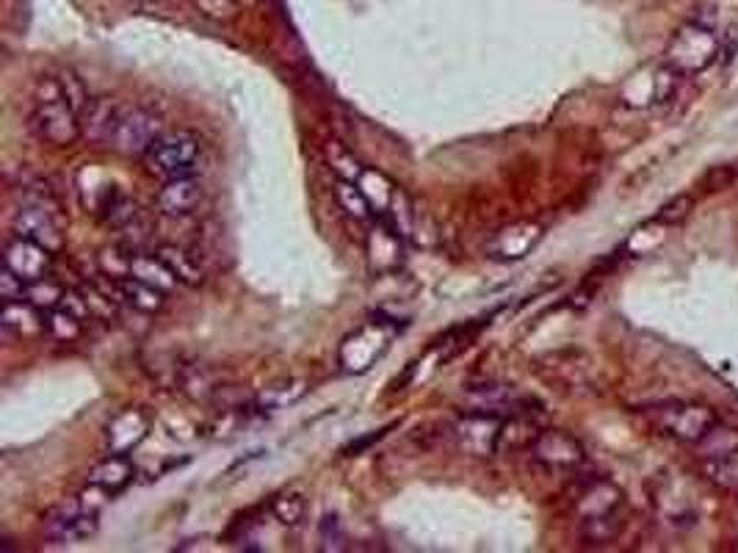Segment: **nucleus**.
Here are the masks:
<instances>
[{
  "instance_id": "nucleus-32",
  "label": "nucleus",
  "mask_w": 738,
  "mask_h": 553,
  "mask_svg": "<svg viewBox=\"0 0 738 553\" xmlns=\"http://www.w3.org/2000/svg\"><path fill=\"white\" fill-rule=\"evenodd\" d=\"M58 84H62V91H64V100H67L69 106H73L75 111H78V117H80V111L86 109V106H89V91H86V86H84V80L78 78V73H75V69H64V73H58Z\"/></svg>"
},
{
  "instance_id": "nucleus-6",
  "label": "nucleus",
  "mask_w": 738,
  "mask_h": 553,
  "mask_svg": "<svg viewBox=\"0 0 738 553\" xmlns=\"http://www.w3.org/2000/svg\"><path fill=\"white\" fill-rule=\"evenodd\" d=\"M161 136H164V125H161L158 114H153L150 109H142V106H125L122 120L120 125H117L114 136H111L109 147L128 155V158H144L147 150L153 147Z\"/></svg>"
},
{
  "instance_id": "nucleus-23",
  "label": "nucleus",
  "mask_w": 738,
  "mask_h": 553,
  "mask_svg": "<svg viewBox=\"0 0 738 553\" xmlns=\"http://www.w3.org/2000/svg\"><path fill=\"white\" fill-rule=\"evenodd\" d=\"M694 449H697V456L703 460V463H711V460H722V456L736 454V451H738V429L716 421L714 429H711V432L705 434V438L700 440Z\"/></svg>"
},
{
  "instance_id": "nucleus-12",
  "label": "nucleus",
  "mask_w": 738,
  "mask_h": 553,
  "mask_svg": "<svg viewBox=\"0 0 738 553\" xmlns=\"http://www.w3.org/2000/svg\"><path fill=\"white\" fill-rule=\"evenodd\" d=\"M150 429H153V421L147 412L142 407H128L106 423V449L109 454H131L144 443Z\"/></svg>"
},
{
  "instance_id": "nucleus-3",
  "label": "nucleus",
  "mask_w": 738,
  "mask_h": 553,
  "mask_svg": "<svg viewBox=\"0 0 738 553\" xmlns=\"http://www.w3.org/2000/svg\"><path fill=\"white\" fill-rule=\"evenodd\" d=\"M202 147L191 131L164 133L144 155V166L158 180H175V177L194 175Z\"/></svg>"
},
{
  "instance_id": "nucleus-13",
  "label": "nucleus",
  "mask_w": 738,
  "mask_h": 553,
  "mask_svg": "<svg viewBox=\"0 0 738 553\" xmlns=\"http://www.w3.org/2000/svg\"><path fill=\"white\" fill-rule=\"evenodd\" d=\"M387 341H390V335L382 330V324L363 327V330H357L352 338H346V343H343L341 365L346 372L354 374L368 372L371 365H374V360H379L382 352L387 349Z\"/></svg>"
},
{
  "instance_id": "nucleus-34",
  "label": "nucleus",
  "mask_w": 738,
  "mask_h": 553,
  "mask_svg": "<svg viewBox=\"0 0 738 553\" xmlns=\"http://www.w3.org/2000/svg\"><path fill=\"white\" fill-rule=\"evenodd\" d=\"M191 3L202 18L217 20V23H230L241 12L239 0H191Z\"/></svg>"
},
{
  "instance_id": "nucleus-11",
  "label": "nucleus",
  "mask_w": 738,
  "mask_h": 553,
  "mask_svg": "<svg viewBox=\"0 0 738 553\" xmlns=\"http://www.w3.org/2000/svg\"><path fill=\"white\" fill-rule=\"evenodd\" d=\"M97 529H100L97 509L84 507L80 501L62 504L45 518L47 537L56 542H84L95 537Z\"/></svg>"
},
{
  "instance_id": "nucleus-30",
  "label": "nucleus",
  "mask_w": 738,
  "mask_h": 553,
  "mask_svg": "<svg viewBox=\"0 0 738 553\" xmlns=\"http://www.w3.org/2000/svg\"><path fill=\"white\" fill-rule=\"evenodd\" d=\"M272 512L279 523L294 529V526H299L301 518H305V498H301L299 493H283V496L274 498Z\"/></svg>"
},
{
  "instance_id": "nucleus-4",
  "label": "nucleus",
  "mask_w": 738,
  "mask_h": 553,
  "mask_svg": "<svg viewBox=\"0 0 738 553\" xmlns=\"http://www.w3.org/2000/svg\"><path fill=\"white\" fill-rule=\"evenodd\" d=\"M650 418H653V423L667 438L678 440L683 445H697L716 423L714 410L705 405H694V401H675V405L656 407Z\"/></svg>"
},
{
  "instance_id": "nucleus-18",
  "label": "nucleus",
  "mask_w": 738,
  "mask_h": 553,
  "mask_svg": "<svg viewBox=\"0 0 738 553\" xmlns=\"http://www.w3.org/2000/svg\"><path fill=\"white\" fill-rule=\"evenodd\" d=\"M540 239H542L540 224L531 222L511 224V228L498 230V235H495L493 241V255L500 257V261H520V257H526L531 250H535Z\"/></svg>"
},
{
  "instance_id": "nucleus-27",
  "label": "nucleus",
  "mask_w": 738,
  "mask_h": 553,
  "mask_svg": "<svg viewBox=\"0 0 738 553\" xmlns=\"http://www.w3.org/2000/svg\"><path fill=\"white\" fill-rule=\"evenodd\" d=\"M705 476L714 487L727 493H736L738 496V451L730 456H722V460H711V463H703Z\"/></svg>"
},
{
  "instance_id": "nucleus-16",
  "label": "nucleus",
  "mask_w": 738,
  "mask_h": 553,
  "mask_svg": "<svg viewBox=\"0 0 738 553\" xmlns=\"http://www.w3.org/2000/svg\"><path fill=\"white\" fill-rule=\"evenodd\" d=\"M202 197V183L197 177H175V180H164V186H161L158 208L166 217H188V213L197 211Z\"/></svg>"
},
{
  "instance_id": "nucleus-35",
  "label": "nucleus",
  "mask_w": 738,
  "mask_h": 553,
  "mask_svg": "<svg viewBox=\"0 0 738 553\" xmlns=\"http://www.w3.org/2000/svg\"><path fill=\"white\" fill-rule=\"evenodd\" d=\"M29 286H31V283H25L23 277H18V274L9 272V268L3 266V272H0V297H3V302L25 299V294H29Z\"/></svg>"
},
{
  "instance_id": "nucleus-1",
  "label": "nucleus",
  "mask_w": 738,
  "mask_h": 553,
  "mask_svg": "<svg viewBox=\"0 0 738 553\" xmlns=\"http://www.w3.org/2000/svg\"><path fill=\"white\" fill-rule=\"evenodd\" d=\"M575 509H579L581 518V540H586L590 545H606V542L617 540L625 526L623 490L606 479L586 485L581 490Z\"/></svg>"
},
{
  "instance_id": "nucleus-31",
  "label": "nucleus",
  "mask_w": 738,
  "mask_h": 553,
  "mask_svg": "<svg viewBox=\"0 0 738 553\" xmlns=\"http://www.w3.org/2000/svg\"><path fill=\"white\" fill-rule=\"evenodd\" d=\"M692 208H694L692 195H678V197H672L670 202H664V206L659 208V213L653 217V222L661 224V228H675V224H681L683 219L692 213Z\"/></svg>"
},
{
  "instance_id": "nucleus-29",
  "label": "nucleus",
  "mask_w": 738,
  "mask_h": 553,
  "mask_svg": "<svg viewBox=\"0 0 738 553\" xmlns=\"http://www.w3.org/2000/svg\"><path fill=\"white\" fill-rule=\"evenodd\" d=\"M64 291H67V288H62L58 283H53L51 277H42V280L31 283L25 299H29L34 308H40L42 313H47V310H56L58 305H62Z\"/></svg>"
},
{
  "instance_id": "nucleus-17",
  "label": "nucleus",
  "mask_w": 738,
  "mask_h": 553,
  "mask_svg": "<svg viewBox=\"0 0 738 553\" xmlns=\"http://www.w3.org/2000/svg\"><path fill=\"white\" fill-rule=\"evenodd\" d=\"M133 479H136V465L128 454H109L89 471V485L106 496H120L128 485H133Z\"/></svg>"
},
{
  "instance_id": "nucleus-33",
  "label": "nucleus",
  "mask_w": 738,
  "mask_h": 553,
  "mask_svg": "<svg viewBox=\"0 0 738 553\" xmlns=\"http://www.w3.org/2000/svg\"><path fill=\"white\" fill-rule=\"evenodd\" d=\"M390 228L396 230L398 235H404L407 239L409 230H412V222H415V213H412V202L407 200V195L404 191H393L390 197Z\"/></svg>"
},
{
  "instance_id": "nucleus-9",
  "label": "nucleus",
  "mask_w": 738,
  "mask_h": 553,
  "mask_svg": "<svg viewBox=\"0 0 738 553\" xmlns=\"http://www.w3.org/2000/svg\"><path fill=\"white\" fill-rule=\"evenodd\" d=\"M12 230L14 235L36 241V244L47 246L51 252H58L64 246L62 222H58L56 211H53L45 200L25 202V206L14 213Z\"/></svg>"
},
{
  "instance_id": "nucleus-7",
  "label": "nucleus",
  "mask_w": 738,
  "mask_h": 553,
  "mask_svg": "<svg viewBox=\"0 0 738 553\" xmlns=\"http://www.w3.org/2000/svg\"><path fill=\"white\" fill-rule=\"evenodd\" d=\"M506 418L493 416V412L467 410L465 418L454 423V440L465 454L473 456H493L498 454L500 432H504Z\"/></svg>"
},
{
  "instance_id": "nucleus-2",
  "label": "nucleus",
  "mask_w": 738,
  "mask_h": 553,
  "mask_svg": "<svg viewBox=\"0 0 738 553\" xmlns=\"http://www.w3.org/2000/svg\"><path fill=\"white\" fill-rule=\"evenodd\" d=\"M716 56H719V36L700 20L683 23L667 45V67H672L683 78L705 73L716 62Z\"/></svg>"
},
{
  "instance_id": "nucleus-38",
  "label": "nucleus",
  "mask_w": 738,
  "mask_h": 553,
  "mask_svg": "<svg viewBox=\"0 0 738 553\" xmlns=\"http://www.w3.org/2000/svg\"><path fill=\"white\" fill-rule=\"evenodd\" d=\"M736 548H738V545H736Z\"/></svg>"
},
{
  "instance_id": "nucleus-8",
  "label": "nucleus",
  "mask_w": 738,
  "mask_h": 553,
  "mask_svg": "<svg viewBox=\"0 0 738 553\" xmlns=\"http://www.w3.org/2000/svg\"><path fill=\"white\" fill-rule=\"evenodd\" d=\"M531 456L551 471H573L584 465L586 451L581 440L564 429H542L531 443Z\"/></svg>"
},
{
  "instance_id": "nucleus-21",
  "label": "nucleus",
  "mask_w": 738,
  "mask_h": 553,
  "mask_svg": "<svg viewBox=\"0 0 738 553\" xmlns=\"http://www.w3.org/2000/svg\"><path fill=\"white\" fill-rule=\"evenodd\" d=\"M128 277H136V280L147 283V286L158 288V291L164 294L180 286L175 274L166 268V263L161 261L158 255H147V252L139 250L131 252V274H128Z\"/></svg>"
},
{
  "instance_id": "nucleus-26",
  "label": "nucleus",
  "mask_w": 738,
  "mask_h": 553,
  "mask_svg": "<svg viewBox=\"0 0 738 553\" xmlns=\"http://www.w3.org/2000/svg\"><path fill=\"white\" fill-rule=\"evenodd\" d=\"M45 332L51 338H56V341L73 343V341H78L80 332H84V321H80L78 316H73L69 310H64V308L47 310V313H45Z\"/></svg>"
},
{
  "instance_id": "nucleus-19",
  "label": "nucleus",
  "mask_w": 738,
  "mask_h": 553,
  "mask_svg": "<svg viewBox=\"0 0 738 553\" xmlns=\"http://www.w3.org/2000/svg\"><path fill=\"white\" fill-rule=\"evenodd\" d=\"M0 327L18 338H36L45 332V313L29 299H14V302H3Z\"/></svg>"
},
{
  "instance_id": "nucleus-28",
  "label": "nucleus",
  "mask_w": 738,
  "mask_h": 553,
  "mask_svg": "<svg viewBox=\"0 0 738 553\" xmlns=\"http://www.w3.org/2000/svg\"><path fill=\"white\" fill-rule=\"evenodd\" d=\"M327 158H330L332 172H335L341 180L360 183L365 177V172H368L363 164H360L357 158H354V153H349V150L341 147L338 142H332L330 147H327Z\"/></svg>"
},
{
  "instance_id": "nucleus-5",
  "label": "nucleus",
  "mask_w": 738,
  "mask_h": 553,
  "mask_svg": "<svg viewBox=\"0 0 738 553\" xmlns=\"http://www.w3.org/2000/svg\"><path fill=\"white\" fill-rule=\"evenodd\" d=\"M29 128L40 142L51 144V147H73L78 139H84L78 111L67 100L36 103L29 117Z\"/></svg>"
},
{
  "instance_id": "nucleus-20",
  "label": "nucleus",
  "mask_w": 738,
  "mask_h": 553,
  "mask_svg": "<svg viewBox=\"0 0 738 553\" xmlns=\"http://www.w3.org/2000/svg\"><path fill=\"white\" fill-rule=\"evenodd\" d=\"M155 255L166 263V268L175 274L180 286H191V288L202 286L205 268L194 252L183 250V246H175V244H161Z\"/></svg>"
},
{
  "instance_id": "nucleus-25",
  "label": "nucleus",
  "mask_w": 738,
  "mask_h": 553,
  "mask_svg": "<svg viewBox=\"0 0 738 553\" xmlns=\"http://www.w3.org/2000/svg\"><path fill=\"white\" fill-rule=\"evenodd\" d=\"M335 200H338V206H341V211L346 213L349 219H354V222H371V219H374L376 211H374V206H371L368 195H365L360 183L338 180Z\"/></svg>"
},
{
  "instance_id": "nucleus-22",
  "label": "nucleus",
  "mask_w": 738,
  "mask_h": 553,
  "mask_svg": "<svg viewBox=\"0 0 738 553\" xmlns=\"http://www.w3.org/2000/svg\"><path fill=\"white\" fill-rule=\"evenodd\" d=\"M305 394H307L305 379H279V383H272L268 388H263L252 405H255L257 412L285 410V407L305 399Z\"/></svg>"
},
{
  "instance_id": "nucleus-24",
  "label": "nucleus",
  "mask_w": 738,
  "mask_h": 553,
  "mask_svg": "<svg viewBox=\"0 0 738 553\" xmlns=\"http://www.w3.org/2000/svg\"><path fill=\"white\" fill-rule=\"evenodd\" d=\"M401 239L404 235H398L390 224H376V230H371L368 252L379 272H387L385 257H390L393 266H398V261H401Z\"/></svg>"
},
{
  "instance_id": "nucleus-14",
  "label": "nucleus",
  "mask_w": 738,
  "mask_h": 553,
  "mask_svg": "<svg viewBox=\"0 0 738 553\" xmlns=\"http://www.w3.org/2000/svg\"><path fill=\"white\" fill-rule=\"evenodd\" d=\"M97 286L106 294H111L117 305H128V308L139 310V313H158L164 308V291L136 280V277H106L102 274V280Z\"/></svg>"
},
{
  "instance_id": "nucleus-15",
  "label": "nucleus",
  "mask_w": 738,
  "mask_h": 553,
  "mask_svg": "<svg viewBox=\"0 0 738 553\" xmlns=\"http://www.w3.org/2000/svg\"><path fill=\"white\" fill-rule=\"evenodd\" d=\"M122 111L125 106L114 98H91L89 106L80 111V131L84 139L95 144H111L117 125L122 120Z\"/></svg>"
},
{
  "instance_id": "nucleus-36",
  "label": "nucleus",
  "mask_w": 738,
  "mask_h": 553,
  "mask_svg": "<svg viewBox=\"0 0 738 553\" xmlns=\"http://www.w3.org/2000/svg\"><path fill=\"white\" fill-rule=\"evenodd\" d=\"M343 531H341V523H338L335 515H327L324 520H321V542H324V551H330V548H335V551H341L343 548Z\"/></svg>"
},
{
  "instance_id": "nucleus-10",
  "label": "nucleus",
  "mask_w": 738,
  "mask_h": 553,
  "mask_svg": "<svg viewBox=\"0 0 738 553\" xmlns=\"http://www.w3.org/2000/svg\"><path fill=\"white\" fill-rule=\"evenodd\" d=\"M53 255L47 246L36 244V241L23 239V235H12L3 246V266L23 277L25 283H36L42 277H51Z\"/></svg>"
},
{
  "instance_id": "nucleus-37",
  "label": "nucleus",
  "mask_w": 738,
  "mask_h": 553,
  "mask_svg": "<svg viewBox=\"0 0 738 553\" xmlns=\"http://www.w3.org/2000/svg\"><path fill=\"white\" fill-rule=\"evenodd\" d=\"M51 100H64L62 84L56 78H40L36 80V103H51Z\"/></svg>"
}]
</instances>
